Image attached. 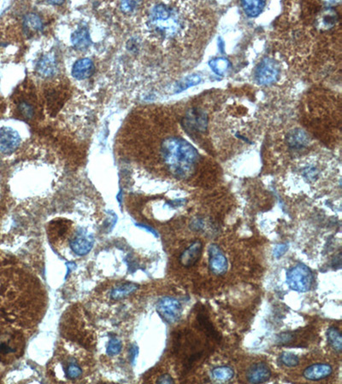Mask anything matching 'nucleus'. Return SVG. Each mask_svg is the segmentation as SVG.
Here are the masks:
<instances>
[{
	"mask_svg": "<svg viewBox=\"0 0 342 384\" xmlns=\"http://www.w3.org/2000/svg\"><path fill=\"white\" fill-rule=\"evenodd\" d=\"M161 153L169 172L181 179L192 176L199 162V152L182 137H170L163 140Z\"/></svg>",
	"mask_w": 342,
	"mask_h": 384,
	"instance_id": "1",
	"label": "nucleus"
},
{
	"mask_svg": "<svg viewBox=\"0 0 342 384\" xmlns=\"http://www.w3.org/2000/svg\"><path fill=\"white\" fill-rule=\"evenodd\" d=\"M148 25L158 38H174L185 31L186 21L175 7L157 4L150 10Z\"/></svg>",
	"mask_w": 342,
	"mask_h": 384,
	"instance_id": "2",
	"label": "nucleus"
},
{
	"mask_svg": "<svg viewBox=\"0 0 342 384\" xmlns=\"http://www.w3.org/2000/svg\"><path fill=\"white\" fill-rule=\"evenodd\" d=\"M314 277L311 269L304 264H297L287 272V283L290 288L298 292H307L312 288Z\"/></svg>",
	"mask_w": 342,
	"mask_h": 384,
	"instance_id": "3",
	"label": "nucleus"
},
{
	"mask_svg": "<svg viewBox=\"0 0 342 384\" xmlns=\"http://www.w3.org/2000/svg\"><path fill=\"white\" fill-rule=\"evenodd\" d=\"M208 117L206 113L199 108L188 110L182 120V126L188 134L203 133L207 130Z\"/></svg>",
	"mask_w": 342,
	"mask_h": 384,
	"instance_id": "4",
	"label": "nucleus"
},
{
	"mask_svg": "<svg viewBox=\"0 0 342 384\" xmlns=\"http://www.w3.org/2000/svg\"><path fill=\"white\" fill-rule=\"evenodd\" d=\"M281 67L272 58H265L258 65L254 76L260 85H271L276 82L280 74Z\"/></svg>",
	"mask_w": 342,
	"mask_h": 384,
	"instance_id": "5",
	"label": "nucleus"
},
{
	"mask_svg": "<svg viewBox=\"0 0 342 384\" xmlns=\"http://www.w3.org/2000/svg\"><path fill=\"white\" fill-rule=\"evenodd\" d=\"M157 312L164 321L175 324L182 316V304L173 297H164L157 302Z\"/></svg>",
	"mask_w": 342,
	"mask_h": 384,
	"instance_id": "6",
	"label": "nucleus"
},
{
	"mask_svg": "<svg viewBox=\"0 0 342 384\" xmlns=\"http://www.w3.org/2000/svg\"><path fill=\"white\" fill-rule=\"evenodd\" d=\"M94 237L86 228H78L69 242L72 251L75 255L83 256L88 255L94 247Z\"/></svg>",
	"mask_w": 342,
	"mask_h": 384,
	"instance_id": "7",
	"label": "nucleus"
},
{
	"mask_svg": "<svg viewBox=\"0 0 342 384\" xmlns=\"http://www.w3.org/2000/svg\"><path fill=\"white\" fill-rule=\"evenodd\" d=\"M21 143V137L16 130L4 126L0 129V152L11 155L17 151Z\"/></svg>",
	"mask_w": 342,
	"mask_h": 384,
	"instance_id": "8",
	"label": "nucleus"
},
{
	"mask_svg": "<svg viewBox=\"0 0 342 384\" xmlns=\"http://www.w3.org/2000/svg\"><path fill=\"white\" fill-rule=\"evenodd\" d=\"M209 268L213 274L221 276L227 272L228 261L226 256L218 245L213 244L208 249Z\"/></svg>",
	"mask_w": 342,
	"mask_h": 384,
	"instance_id": "9",
	"label": "nucleus"
},
{
	"mask_svg": "<svg viewBox=\"0 0 342 384\" xmlns=\"http://www.w3.org/2000/svg\"><path fill=\"white\" fill-rule=\"evenodd\" d=\"M271 371L265 363L259 362L251 365L246 373V378L251 383H264L271 378Z\"/></svg>",
	"mask_w": 342,
	"mask_h": 384,
	"instance_id": "10",
	"label": "nucleus"
},
{
	"mask_svg": "<svg viewBox=\"0 0 342 384\" xmlns=\"http://www.w3.org/2000/svg\"><path fill=\"white\" fill-rule=\"evenodd\" d=\"M203 250V244L200 240H196L186 249L180 256V262L185 267L194 266L199 261Z\"/></svg>",
	"mask_w": 342,
	"mask_h": 384,
	"instance_id": "11",
	"label": "nucleus"
},
{
	"mask_svg": "<svg viewBox=\"0 0 342 384\" xmlns=\"http://www.w3.org/2000/svg\"><path fill=\"white\" fill-rule=\"evenodd\" d=\"M94 72V62L90 58H81L74 63L71 74L76 80H82L91 77Z\"/></svg>",
	"mask_w": 342,
	"mask_h": 384,
	"instance_id": "12",
	"label": "nucleus"
},
{
	"mask_svg": "<svg viewBox=\"0 0 342 384\" xmlns=\"http://www.w3.org/2000/svg\"><path fill=\"white\" fill-rule=\"evenodd\" d=\"M332 372L333 369L328 364H315L304 370L303 375L310 381H319L328 377Z\"/></svg>",
	"mask_w": 342,
	"mask_h": 384,
	"instance_id": "13",
	"label": "nucleus"
},
{
	"mask_svg": "<svg viewBox=\"0 0 342 384\" xmlns=\"http://www.w3.org/2000/svg\"><path fill=\"white\" fill-rule=\"evenodd\" d=\"M310 143V137L307 132L300 128L291 130L287 135V143L293 150L306 148Z\"/></svg>",
	"mask_w": 342,
	"mask_h": 384,
	"instance_id": "14",
	"label": "nucleus"
},
{
	"mask_svg": "<svg viewBox=\"0 0 342 384\" xmlns=\"http://www.w3.org/2000/svg\"><path fill=\"white\" fill-rule=\"evenodd\" d=\"M62 365H63L65 377L67 379L75 380V379L80 378V376H82L84 372L82 365L75 358L69 357L67 359L66 361L62 363Z\"/></svg>",
	"mask_w": 342,
	"mask_h": 384,
	"instance_id": "15",
	"label": "nucleus"
},
{
	"mask_svg": "<svg viewBox=\"0 0 342 384\" xmlns=\"http://www.w3.org/2000/svg\"><path fill=\"white\" fill-rule=\"evenodd\" d=\"M73 46L80 51L87 50L90 46L92 40L88 28H80L75 30L71 36Z\"/></svg>",
	"mask_w": 342,
	"mask_h": 384,
	"instance_id": "16",
	"label": "nucleus"
},
{
	"mask_svg": "<svg viewBox=\"0 0 342 384\" xmlns=\"http://www.w3.org/2000/svg\"><path fill=\"white\" fill-rule=\"evenodd\" d=\"M57 69L56 59L53 55H45L37 64V71L41 76L50 77L54 74Z\"/></svg>",
	"mask_w": 342,
	"mask_h": 384,
	"instance_id": "17",
	"label": "nucleus"
},
{
	"mask_svg": "<svg viewBox=\"0 0 342 384\" xmlns=\"http://www.w3.org/2000/svg\"><path fill=\"white\" fill-rule=\"evenodd\" d=\"M139 285L136 283H127L114 288L111 292V298L114 301L123 299L130 294L136 292L138 290Z\"/></svg>",
	"mask_w": 342,
	"mask_h": 384,
	"instance_id": "18",
	"label": "nucleus"
},
{
	"mask_svg": "<svg viewBox=\"0 0 342 384\" xmlns=\"http://www.w3.org/2000/svg\"><path fill=\"white\" fill-rule=\"evenodd\" d=\"M265 1H242V6L246 14L250 17H258L265 9Z\"/></svg>",
	"mask_w": 342,
	"mask_h": 384,
	"instance_id": "19",
	"label": "nucleus"
},
{
	"mask_svg": "<svg viewBox=\"0 0 342 384\" xmlns=\"http://www.w3.org/2000/svg\"><path fill=\"white\" fill-rule=\"evenodd\" d=\"M24 27L29 33L39 32L43 28V22L38 15L30 13L24 18Z\"/></svg>",
	"mask_w": 342,
	"mask_h": 384,
	"instance_id": "20",
	"label": "nucleus"
},
{
	"mask_svg": "<svg viewBox=\"0 0 342 384\" xmlns=\"http://www.w3.org/2000/svg\"><path fill=\"white\" fill-rule=\"evenodd\" d=\"M327 337H328V343L331 346L332 349L339 353L341 352L342 338L339 329L335 327H330L327 332Z\"/></svg>",
	"mask_w": 342,
	"mask_h": 384,
	"instance_id": "21",
	"label": "nucleus"
},
{
	"mask_svg": "<svg viewBox=\"0 0 342 384\" xmlns=\"http://www.w3.org/2000/svg\"><path fill=\"white\" fill-rule=\"evenodd\" d=\"M197 320H198L199 326L201 327L202 329H204L207 335L211 337L214 339H217V340L219 339V334L213 328L212 324L210 323V319L204 313H199L197 316Z\"/></svg>",
	"mask_w": 342,
	"mask_h": 384,
	"instance_id": "22",
	"label": "nucleus"
},
{
	"mask_svg": "<svg viewBox=\"0 0 342 384\" xmlns=\"http://www.w3.org/2000/svg\"><path fill=\"white\" fill-rule=\"evenodd\" d=\"M337 19H338V16L335 11L329 9L323 12L318 22L321 24V28L329 29L334 27L336 23Z\"/></svg>",
	"mask_w": 342,
	"mask_h": 384,
	"instance_id": "23",
	"label": "nucleus"
},
{
	"mask_svg": "<svg viewBox=\"0 0 342 384\" xmlns=\"http://www.w3.org/2000/svg\"><path fill=\"white\" fill-rule=\"evenodd\" d=\"M209 65L210 69H212V71L218 75H224L229 69L230 63L226 58H218L210 61Z\"/></svg>",
	"mask_w": 342,
	"mask_h": 384,
	"instance_id": "24",
	"label": "nucleus"
},
{
	"mask_svg": "<svg viewBox=\"0 0 342 384\" xmlns=\"http://www.w3.org/2000/svg\"><path fill=\"white\" fill-rule=\"evenodd\" d=\"M234 370L229 366H219L212 370V376L218 381H228L234 377Z\"/></svg>",
	"mask_w": 342,
	"mask_h": 384,
	"instance_id": "25",
	"label": "nucleus"
},
{
	"mask_svg": "<svg viewBox=\"0 0 342 384\" xmlns=\"http://www.w3.org/2000/svg\"><path fill=\"white\" fill-rule=\"evenodd\" d=\"M201 81V77L198 75V74H192V75H188L186 78H183L182 80H180L178 84H177V92H180V91H184L186 89L193 86V85H196Z\"/></svg>",
	"mask_w": 342,
	"mask_h": 384,
	"instance_id": "26",
	"label": "nucleus"
},
{
	"mask_svg": "<svg viewBox=\"0 0 342 384\" xmlns=\"http://www.w3.org/2000/svg\"><path fill=\"white\" fill-rule=\"evenodd\" d=\"M121 350V340L116 337L111 338L108 342L107 349H106V353H107L108 355H110V356L117 355V354H120Z\"/></svg>",
	"mask_w": 342,
	"mask_h": 384,
	"instance_id": "27",
	"label": "nucleus"
},
{
	"mask_svg": "<svg viewBox=\"0 0 342 384\" xmlns=\"http://www.w3.org/2000/svg\"><path fill=\"white\" fill-rule=\"evenodd\" d=\"M18 350V346L16 343H12V340H0V354L6 355V354H15Z\"/></svg>",
	"mask_w": 342,
	"mask_h": 384,
	"instance_id": "28",
	"label": "nucleus"
},
{
	"mask_svg": "<svg viewBox=\"0 0 342 384\" xmlns=\"http://www.w3.org/2000/svg\"><path fill=\"white\" fill-rule=\"evenodd\" d=\"M281 361L286 366L294 367L296 365H298L300 359H298V357L295 355V354L288 353V352H284L281 355Z\"/></svg>",
	"mask_w": 342,
	"mask_h": 384,
	"instance_id": "29",
	"label": "nucleus"
},
{
	"mask_svg": "<svg viewBox=\"0 0 342 384\" xmlns=\"http://www.w3.org/2000/svg\"><path fill=\"white\" fill-rule=\"evenodd\" d=\"M18 110L21 115L26 119H32L34 115V110L32 105L27 102H22L18 106Z\"/></svg>",
	"mask_w": 342,
	"mask_h": 384,
	"instance_id": "30",
	"label": "nucleus"
},
{
	"mask_svg": "<svg viewBox=\"0 0 342 384\" xmlns=\"http://www.w3.org/2000/svg\"><path fill=\"white\" fill-rule=\"evenodd\" d=\"M288 250L287 245H277L276 248L274 249L273 255L276 258H280L281 256L284 255L285 253L287 252Z\"/></svg>",
	"mask_w": 342,
	"mask_h": 384,
	"instance_id": "31",
	"label": "nucleus"
},
{
	"mask_svg": "<svg viewBox=\"0 0 342 384\" xmlns=\"http://www.w3.org/2000/svg\"><path fill=\"white\" fill-rule=\"evenodd\" d=\"M174 379L168 374H163L157 380V383H174Z\"/></svg>",
	"mask_w": 342,
	"mask_h": 384,
	"instance_id": "32",
	"label": "nucleus"
},
{
	"mask_svg": "<svg viewBox=\"0 0 342 384\" xmlns=\"http://www.w3.org/2000/svg\"><path fill=\"white\" fill-rule=\"evenodd\" d=\"M138 347L136 345H133L130 350V360H131L132 364H135V362H136V358L138 356Z\"/></svg>",
	"mask_w": 342,
	"mask_h": 384,
	"instance_id": "33",
	"label": "nucleus"
},
{
	"mask_svg": "<svg viewBox=\"0 0 342 384\" xmlns=\"http://www.w3.org/2000/svg\"><path fill=\"white\" fill-rule=\"evenodd\" d=\"M136 2H131V1H127H127H125V2H122L121 4V10L123 11H126V12L132 11L133 9L136 7Z\"/></svg>",
	"mask_w": 342,
	"mask_h": 384,
	"instance_id": "34",
	"label": "nucleus"
},
{
	"mask_svg": "<svg viewBox=\"0 0 342 384\" xmlns=\"http://www.w3.org/2000/svg\"><path fill=\"white\" fill-rule=\"evenodd\" d=\"M136 225L138 226V227L142 228V229H144V230H147V231H149V232H151V233L153 234L155 236H157V231L154 230V229H152L151 226H148V225H143V224H136Z\"/></svg>",
	"mask_w": 342,
	"mask_h": 384,
	"instance_id": "35",
	"label": "nucleus"
}]
</instances>
